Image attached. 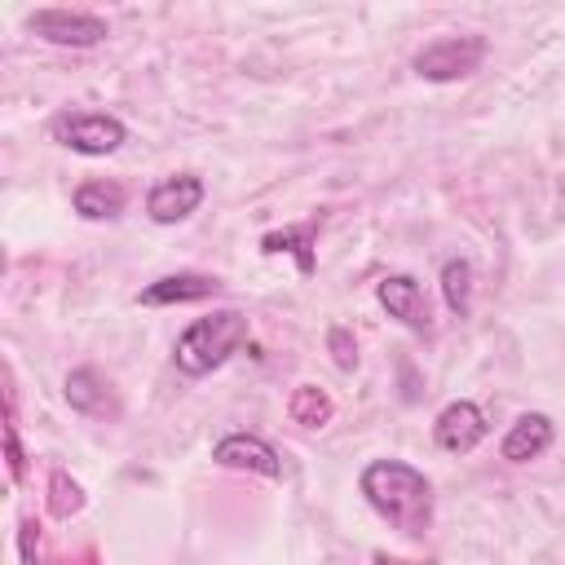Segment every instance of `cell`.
<instances>
[{
	"mask_svg": "<svg viewBox=\"0 0 565 565\" xmlns=\"http://www.w3.org/2000/svg\"><path fill=\"white\" fill-rule=\"evenodd\" d=\"M287 411H291L296 424H305V428H322V424L331 419V397H327L322 388H313V384H300V388L291 393Z\"/></svg>",
	"mask_w": 565,
	"mask_h": 565,
	"instance_id": "cell-14",
	"label": "cell"
},
{
	"mask_svg": "<svg viewBox=\"0 0 565 565\" xmlns=\"http://www.w3.org/2000/svg\"><path fill=\"white\" fill-rule=\"evenodd\" d=\"M247 340V318L238 309H221V313H207V318H194L181 340H177V366L185 375H207L216 371L238 344Z\"/></svg>",
	"mask_w": 565,
	"mask_h": 565,
	"instance_id": "cell-2",
	"label": "cell"
},
{
	"mask_svg": "<svg viewBox=\"0 0 565 565\" xmlns=\"http://www.w3.org/2000/svg\"><path fill=\"white\" fill-rule=\"evenodd\" d=\"M216 463L225 468H247V472H260V477H282V459L278 450L265 441V437H252V433H230L216 441L212 450Z\"/></svg>",
	"mask_w": 565,
	"mask_h": 565,
	"instance_id": "cell-6",
	"label": "cell"
},
{
	"mask_svg": "<svg viewBox=\"0 0 565 565\" xmlns=\"http://www.w3.org/2000/svg\"><path fill=\"white\" fill-rule=\"evenodd\" d=\"M433 437H437L441 450H450V455H468V450L486 437V415H481V406H472V402H450V406L437 415Z\"/></svg>",
	"mask_w": 565,
	"mask_h": 565,
	"instance_id": "cell-7",
	"label": "cell"
},
{
	"mask_svg": "<svg viewBox=\"0 0 565 565\" xmlns=\"http://www.w3.org/2000/svg\"><path fill=\"white\" fill-rule=\"evenodd\" d=\"M66 402H71L79 415H106V411H115L110 393L102 388L97 371H88V366H79V371L66 375Z\"/></svg>",
	"mask_w": 565,
	"mask_h": 565,
	"instance_id": "cell-13",
	"label": "cell"
},
{
	"mask_svg": "<svg viewBox=\"0 0 565 565\" xmlns=\"http://www.w3.org/2000/svg\"><path fill=\"white\" fill-rule=\"evenodd\" d=\"M362 494L402 534H424L428 530L433 486H428V477L419 468H411L402 459H375V463L362 468Z\"/></svg>",
	"mask_w": 565,
	"mask_h": 565,
	"instance_id": "cell-1",
	"label": "cell"
},
{
	"mask_svg": "<svg viewBox=\"0 0 565 565\" xmlns=\"http://www.w3.org/2000/svg\"><path fill=\"white\" fill-rule=\"evenodd\" d=\"M375 565H388V561H384V556H375ZM424 565H428V561H424Z\"/></svg>",
	"mask_w": 565,
	"mask_h": 565,
	"instance_id": "cell-21",
	"label": "cell"
},
{
	"mask_svg": "<svg viewBox=\"0 0 565 565\" xmlns=\"http://www.w3.org/2000/svg\"><path fill=\"white\" fill-rule=\"evenodd\" d=\"M309 238H313V225H300V230H278V234H265L260 238V252H291L300 260V274H313V252H309Z\"/></svg>",
	"mask_w": 565,
	"mask_h": 565,
	"instance_id": "cell-15",
	"label": "cell"
},
{
	"mask_svg": "<svg viewBox=\"0 0 565 565\" xmlns=\"http://www.w3.org/2000/svg\"><path fill=\"white\" fill-rule=\"evenodd\" d=\"M26 26L53 44H71V49H88L106 40V22L93 13H71V9H35L26 18Z\"/></svg>",
	"mask_w": 565,
	"mask_h": 565,
	"instance_id": "cell-5",
	"label": "cell"
},
{
	"mask_svg": "<svg viewBox=\"0 0 565 565\" xmlns=\"http://www.w3.org/2000/svg\"><path fill=\"white\" fill-rule=\"evenodd\" d=\"M375 296H380V305H384L402 327H411V331H428V327H433V322H428L424 291H419V282H415V278L393 274V278H384V282L375 287Z\"/></svg>",
	"mask_w": 565,
	"mask_h": 565,
	"instance_id": "cell-9",
	"label": "cell"
},
{
	"mask_svg": "<svg viewBox=\"0 0 565 565\" xmlns=\"http://www.w3.org/2000/svg\"><path fill=\"white\" fill-rule=\"evenodd\" d=\"M199 203H203V181L190 177V172H181V177H168V181H159V185L150 190L146 212H150L159 225H172V221H185Z\"/></svg>",
	"mask_w": 565,
	"mask_h": 565,
	"instance_id": "cell-8",
	"label": "cell"
},
{
	"mask_svg": "<svg viewBox=\"0 0 565 565\" xmlns=\"http://www.w3.org/2000/svg\"><path fill=\"white\" fill-rule=\"evenodd\" d=\"M481 57H486L481 35H441V40H433L415 53V75H424L433 84H446V79H459V75L477 71Z\"/></svg>",
	"mask_w": 565,
	"mask_h": 565,
	"instance_id": "cell-4",
	"label": "cell"
},
{
	"mask_svg": "<svg viewBox=\"0 0 565 565\" xmlns=\"http://www.w3.org/2000/svg\"><path fill=\"white\" fill-rule=\"evenodd\" d=\"M4 455H9V477H13V481H22V472H26V459H22V446H18V428H13V415H9V424H4Z\"/></svg>",
	"mask_w": 565,
	"mask_h": 565,
	"instance_id": "cell-18",
	"label": "cell"
},
{
	"mask_svg": "<svg viewBox=\"0 0 565 565\" xmlns=\"http://www.w3.org/2000/svg\"><path fill=\"white\" fill-rule=\"evenodd\" d=\"M331 349H335V362L349 371V366H358V353H353V344H349V331L344 327H331Z\"/></svg>",
	"mask_w": 565,
	"mask_h": 565,
	"instance_id": "cell-19",
	"label": "cell"
},
{
	"mask_svg": "<svg viewBox=\"0 0 565 565\" xmlns=\"http://www.w3.org/2000/svg\"><path fill=\"white\" fill-rule=\"evenodd\" d=\"M49 128H53V141L71 146L75 154H110L128 137V128L115 115H97V110H62Z\"/></svg>",
	"mask_w": 565,
	"mask_h": 565,
	"instance_id": "cell-3",
	"label": "cell"
},
{
	"mask_svg": "<svg viewBox=\"0 0 565 565\" xmlns=\"http://www.w3.org/2000/svg\"><path fill=\"white\" fill-rule=\"evenodd\" d=\"M79 508H84V490H79V486L57 468V472L49 477V512L66 521V516H71V512H79Z\"/></svg>",
	"mask_w": 565,
	"mask_h": 565,
	"instance_id": "cell-17",
	"label": "cell"
},
{
	"mask_svg": "<svg viewBox=\"0 0 565 565\" xmlns=\"http://www.w3.org/2000/svg\"><path fill=\"white\" fill-rule=\"evenodd\" d=\"M22 552H26V565H35V525L22 521Z\"/></svg>",
	"mask_w": 565,
	"mask_h": 565,
	"instance_id": "cell-20",
	"label": "cell"
},
{
	"mask_svg": "<svg viewBox=\"0 0 565 565\" xmlns=\"http://www.w3.org/2000/svg\"><path fill=\"white\" fill-rule=\"evenodd\" d=\"M552 446V419L547 415H521L512 428H508V437H503V459L508 463H525V459H539L543 450Z\"/></svg>",
	"mask_w": 565,
	"mask_h": 565,
	"instance_id": "cell-10",
	"label": "cell"
},
{
	"mask_svg": "<svg viewBox=\"0 0 565 565\" xmlns=\"http://www.w3.org/2000/svg\"><path fill=\"white\" fill-rule=\"evenodd\" d=\"M124 203H128V194L119 181H84L75 190V212L88 221H110L124 212Z\"/></svg>",
	"mask_w": 565,
	"mask_h": 565,
	"instance_id": "cell-12",
	"label": "cell"
},
{
	"mask_svg": "<svg viewBox=\"0 0 565 565\" xmlns=\"http://www.w3.org/2000/svg\"><path fill=\"white\" fill-rule=\"evenodd\" d=\"M221 282L207 278V274H168L159 282H150L137 300L141 305H185V300H203V296H216Z\"/></svg>",
	"mask_w": 565,
	"mask_h": 565,
	"instance_id": "cell-11",
	"label": "cell"
},
{
	"mask_svg": "<svg viewBox=\"0 0 565 565\" xmlns=\"http://www.w3.org/2000/svg\"><path fill=\"white\" fill-rule=\"evenodd\" d=\"M441 296H446L450 313L468 318V305H472V269H468V260H446V269H441Z\"/></svg>",
	"mask_w": 565,
	"mask_h": 565,
	"instance_id": "cell-16",
	"label": "cell"
}]
</instances>
